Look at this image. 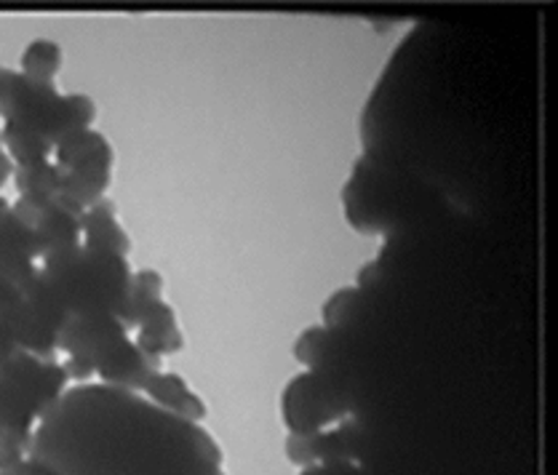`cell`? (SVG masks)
Returning a JSON list of instances; mask_svg holds the SVG:
<instances>
[{
	"label": "cell",
	"mask_w": 558,
	"mask_h": 475,
	"mask_svg": "<svg viewBox=\"0 0 558 475\" xmlns=\"http://www.w3.org/2000/svg\"><path fill=\"white\" fill-rule=\"evenodd\" d=\"M0 475H3V473H0Z\"/></svg>",
	"instance_id": "19"
},
{
	"label": "cell",
	"mask_w": 558,
	"mask_h": 475,
	"mask_svg": "<svg viewBox=\"0 0 558 475\" xmlns=\"http://www.w3.org/2000/svg\"><path fill=\"white\" fill-rule=\"evenodd\" d=\"M163 300V278L156 270H140L132 276V289H129L126 305H123L121 318L126 326H140V320Z\"/></svg>",
	"instance_id": "10"
},
{
	"label": "cell",
	"mask_w": 558,
	"mask_h": 475,
	"mask_svg": "<svg viewBox=\"0 0 558 475\" xmlns=\"http://www.w3.org/2000/svg\"><path fill=\"white\" fill-rule=\"evenodd\" d=\"M0 115L57 145L68 134L92 129L97 107L83 94H62L53 83L33 81L14 70H0Z\"/></svg>",
	"instance_id": "3"
},
{
	"label": "cell",
	"mask_w": 558,
	"mask_h": 475,
	"mask_svg": "<svg viewBox=\"0 0 558 475\" xmlns=\"http://www.w3.org/2000/svg\"><path fill=\"white\" fill-rule=\"evenodd\" d=\"M110 150L112 147L107 145L105 136L92 132V129L68 134L64 139H59L57 145H53V156H57V166L62 171L78 169V166L86 163V160L102 156V153H110Z\"/></svg>",
	"instance_id": "12"
},
{
	"label": "cell",
	"mask_w": 558,
	"mask_h": 475,
	"mask_svg": "<svg viewBox=\"0 0 558 475\" xmlns=\"http://www.w3.org/2000/svg\"><path fill=\"white\" fill-rule=\"evenodd\" d=\"M0 145H5V153H9L11 160H16L22 166H35L49 160L53 145L49 139H44L40 134L29 132V129L20 126V123H5L0 129Z\"/></svg>",
	"instance_id": "11"
},
{
	"label": "cell",
	"mask_w": 558,
	"mask_h": 475,
	"mask_svg": "<svg viewBox=\"0 0 558 475\" xmlns=\"http://www.w3.org/2000/svg\"><path fill=\"white\" fill-rule=\"evenodd\" d=\"M81 238L83 246L97 248V252H110L126 257L132 243H129V235L123 233L121 222H118L116 206L110 200L102 198L94 206H88L81 217Z\"/></svg>",
	"instance_id": "7"
},
{
	"label": "cell",
	"mask_w": 558,
	"mask_h": 475,
	"mask_svg": "<svg viewBox=\"0 0 558 475\" xmlns=\"http://www.w3.org/2000/svg\"><path fill=\"white\" fill-rule=\"evenodd\" d=\"M136 344H140L147 355H153V358L158 361L163 358V355L182 350V334L180 326H177L174 310H171L163 300L140 320V337H136Z\"/></svg>",
	"instance_id": "9"
},
{
	"label": "cell",
	"mask_w": 558,
	"mask_h": 475,
	"mask_svg": "<svg viewBox=\"0 0 558 475\" xmlns=\"http://www.w3.org/2000/svg\"><path fill=\"white\" fill-rule=\"evenodd\" d=\"M3 475H57L51 471L49 465H46V462H40V460H35V456H25V460L22 462H16L14 467H11L9 473H3Z\"/></svg>",
	"instance_id": "16"
},
{
	"label": "cell",
	"mask_w": 558,
	"mask_h": 475,
	"mask_svg": "<svg viewBox=\"0 0 558 475\" xmlns=\"http://www.w3.org/2000/svg\"><path fill=\"white\" fill-rule=\"evenodd\" d=\"M342 412H345V393L320 372L307 369L300 374L283 393V419L292 436H313L324 425L342 417Z\"/></svg>",
	"instance_id": "4"
},
{
	"label": "cell",
	"mask_w": 558,
	"mask_h": 475,
	"mask_svg": "<svg viewBox=\"0 0 558 475\" xmlns=\"http://www.w3.org/2000/svg\"><path fill=\"white\" fill-rule=\"evenodd\" d=\"M153 403L171 414H180V417L190 419V423H201L206 414L204 401L187 388V382L182 377L171 372H156L150 379H147L145 390Z\"/></svg>",
	"instance_id": "8"
},
{
	"label": "cell",
	"mask_w": 558,
	"mask_h": 475,
	"mask_svg": "<svg viewBox=\"0 0 558 475\" xmlns=\"http://www.w3.org/2000/svg\"><path fill=\"white\" fill-rule=\"evenodd\" d=\"M94 372L105 379V385H116L123 390H145L147 379L160 372V361L147 355L140 344L123 337L99 355Z\"/></svg>",
	"instance_id": "6"
},
{
	"label": "cell",
	"mask_w": 558,
	"mask_h": 475,
	"mask_svg": "<svg viewBox=\"0 0 558 475\" xmlns=\"http://www.w3.org/2000/svg\"><path fill=\"white\" fill-rule=\"evenodd\" d=\"M9 211H11V206L5 204V198H3V195H0V217H3V214H9Z\"/></svg>",
	"instance_id": "18"
},
{
	"label": "cell",
	"mask_w": 558,
	"mask_h": 475,
	"mask_svg": "<svg viewBox=\"0 0 558 475\" xmlns=\"http://www.w3.org/2000/svg\"><path fill=\"white\" fill-rule=\"evenodd\" d=\"M44 259L46 265L40 272L59 294L70 318L92 316V313L121 316L132 289V270L126 257L78 243Z\"/></svg>",
	"instance_id": "2"
},
{
	"label": "cell",
	"mask_w": 558,
	"mask_h": 475,
	"mask_svg": "<svg viewBox=\"0 0 558 475\" xmlns=\"http://www.w3.org/2000/svg\"><path fill=\"white\" fill-rule=\"evenodd\" d=\"M326 344H329V329L326 326H313L305 334L300 337L294 344V358L302 361L307 369H316L326 353Z\"/></svg>",
	"instance_id": "15"
},
{
	"label": "cell",
	"mask_w": 558,
	"mask_h": 475,
	"mask_svg": "<svg viewBox=\"0 0 558 475\" xmlns=\"http://www.w3.org/2000/svg\"><path fill=\"white\" fill-rule=\"evenodd\" d=\"M62 169L57 163H49V160L16 169V190L22 193V198L53 200L62 190Z\"/></svg>",
	"instance_id": "13"
},
{
	"label": "cell",
	"mask_w": 558,
	"mask_h": 475,
	"mask_svg": "<svg viewBox=\"0 0 558 475\" xmlns=\"http://www.w3.org/2000/svg\"><path fill=\"white\" fill-rule=\"evenodd\" d=\"M126 334V324L118 316H107V313H92V316H73L64 324L59 344L68 358H78L94 369L99 355L110 350L112 344L121 342Z\"/></svg>",
	"instance_id": "5"
},
{
	"label": "cell",
	"mask_w": 558,
	"mask_h": 475,
	"mask_svg": "<svg viewBox=\"0 0 558 475\" xmlns=\"http://www.w3.org/2000/svg\"><path fill=\"white\" fill-rule=\"evenodd\" d=\"M62 68V49L49 38H38L22 53V75L33 81L53 83V75Z\"/></svg>",
	"instance_id": "14"
},
{
	"label": "cell",
	"mask_w": 558,
	"mask_h": 475,
	"mask_svg": "<svg viewBox=\"0 0 558 475\" xmlns=\"http://www.w3.org/2000/svg\"><path fill=\"white\" fill-rule=\"evenodd\" d=\"M11 171H14V160L9 158V153H5L3 145H0V187L5 185V180L11 176Z\"/></svg>",
	"instance_id": "17"
},
{
	"label": "cell",
	"mask_w": 558,
	"mask_h": 475,
	"mask_svg": "<svg viewBox=\"0 0 558 475\" xmlns=\"http://www.w3.org/2000/svg\"><path fill=\"white\" fill-rule=\"evenodd\" d=\"M27 454L57 475H222V451L204 427L116 385L62 393Z\"/></svg>",
	"instance_id": "1"
}]
</instances>
